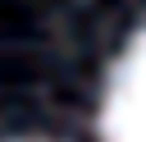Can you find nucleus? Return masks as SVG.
Segmentation results:
<instances>
[{"label": "nucleus", "mask_w": 146, "mask_h": 142, "mask_svg": "<svg viewBox=\"0 0 146 142\" xmlns=\"http://www.w3.org/2000/svg\"><path fill=\"white\" fill-rule=\"evenodd\" d=\"M100 137L146 142V27L123 46L119 64L110 69V87L100 105Z\"/></svg>", "instance_id": "1"}]
</instances>
